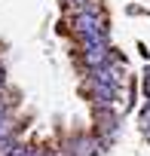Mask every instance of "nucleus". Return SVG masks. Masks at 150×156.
Wrapping results in <instances>:
<instances>
[{
  "label": "nucleus",
  "instance_id": "obj_7",
  "mask_svg": "<svg viewBox=\"0 0 150 156\" xmlns=\"http://www.w3.org/2000/svg\"><path fill=\"white\" fill-rule=\"evenodd\" d=\"M144 92H147V98H150V67H147V73H144Z\"/></svg>",
  "mask_w": 150,
  "mask_h": 156
},
{
  "label": "nucleus",
  "instance_id": "obj_8",
  "mask_svg": "<svg viewBox=\"0 0 150 156\" xmlns=\"http://www.w3.org/2000/svg\"><path fill=\"white\" fill-rule=\"evenodd\" d=\"M0 116H3V98H0Z\"/></svg>",
  "mask_w": 150,
  "mask_h": 156
},
{
  "label": "nucleus",
  "instance_id": "obj_6",
  "mask_svg": "<svg viewBox=\"0 0 150 156\" xmlns=\"http://www.w3.org/2000/svg\"><path fill=\"white\" fill-rule=\"evenodd\" d=\"M3 156H31V150H28V147H19V144H12V147L3 153Z\"/></svg>",
  "mask_w": 150,
  "mask_h": 156
},
{
  "label": "nucleus",
  "instance_id": "obj_3",
  "mask_svg": "<svg viewBox=\"0 0 150 156\" xmlns=\"http://www.w3.org/2000/svg\"><path fill=\"white\" fill-rule=\"evenodd\" d=\"M113 95H116V86H110V83H95V101L110 104V101H113Z\"/></svg>",
  "mask_w": 150,
  "mask_h": 156
},
{
  "label": "nucleus",
  "instance_id": "obj_2",
  "mask_svg": "<svg viewBox=\"0 0 150 156\" xmlns=\"http://www.w3.org/2000/svg\"><path fill=\"white\" fill-rule=\"evenodd\" d=\"M83 43H86V49H83V58H86V64H89L92 70L104 67V61H107V55H110L107 43H104V40H83Z\"/></svg>",
  "mask_w": 150,
  "mask_h": 156
},
{
  "label": "nucleus",
  "instance_id": "obj_1",
  "mask_svg": "<svg viewBox=\"0 0 150 156\" xmlns=\"http://www.w3.org/2000/svg\"><path fill=\"white\" fill-rule=\"evenodd\" d=\"M73 31H77L83 40H104L107 37V25H104V19L98 16V12H77L73 16Z\"/></svg>",
  "mask_w": 150,
  "mask_h": 156
},
{
  "label": "nucleus",
  "instance_id": "obj_4",
  "mask_svg": "<svg viewBox=\"0 0 150 156\" xmlns=\"http://www.w3.org/2000/svg\"><path fill=\"white\" fill-rule=\"evenodd\" d=\"M95 153H98V144L92 138H80L77 147H73V156H95Z\"/></svg>",
  "mask_w": 150,
  "mask_h": 156
},
{
  "label": "nucleus",
  "instance_id": "obj_9",
  "mask_svg": "<svg viewBox=\"0 0 150 156\" xmlns=\"http://www.w3.org/2000/svg\"><path fill=\"white\" fill-rule=\"evenodd\" d=\"M0 83H3V67H0Z\"/></svg>",
  "mask_w": 150,
  "mask_h": 156
},
{
  "label": "nucleus",
  "instance_id": "obj_5",
  "mask_svg": "<svg viewBox=\"0 0 150 156\" xmlns=\"http://www.w3.org/2000/svg\"><path fill=\"white\" fill-rule=\"evenodd\" d=\"M138 122H141V129H144V132H150V101L141 107V113H138Z\"/></svg>",
  "mask_w": 150,
  "mask_h": 156
}]
</instances>
